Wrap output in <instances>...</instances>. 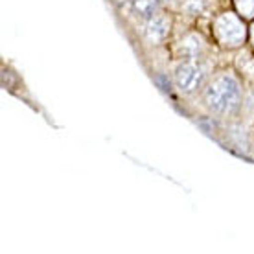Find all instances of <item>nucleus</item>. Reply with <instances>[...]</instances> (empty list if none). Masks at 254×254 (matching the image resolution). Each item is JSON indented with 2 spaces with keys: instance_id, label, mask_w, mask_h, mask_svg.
Listing matches in <instances>:
<instances>
[{
  "instance_id": "5",
  "label": "nucleus",
  "mask_w": 254,
  "mask_h": 254,
  "mask_svg": "<svg viewBox=\"0 0 254 254\" xmlns=\"http://www.w3.org/2000/svg\"><path fill=\"white\" fill-rule=\"evenodd\" d=\"M204 50V43L203 39L195 35V33H190V35H186L183 41H181V45H179V54L186 59H197L201 58V54Z\"/></svg>"
},
{
  "instance_id": "10",
  "label": "nucleus",
  "mask_w": 254,
  "mask_h": 254,
  "mask_svg": "<svg viewBox=\"0 0 254 254\" xmlns=\"http://www.w3.org/2000/svg\"><path fill=\"white\" fill-rule=\"evenodd\" d=\"M155 81H157V85L160 87V90H164V92H170V90H172V81H170V77L166 76V74H159V76L155 77Z\"/></svg>"
},
{
  "instance_id": "6",
  "label": "nucleus",
  "mask_w": 254,
  "mask_h": 254,
  "mask_svg": "<svg viewBox=\"0 0 254 254\" xmlns=\"http://www.w3.org/2000/svg\"><path fill=\"white\" fill-rule=\"evenodd\" d=\"M131 11L134 17L147 20L159 11V0H131Z\"/></svg>"
},
{
  "instance_id": "4",
  "label": "nucleus",
  "mask_w": 254,
  "mask_h": 254,
  "mask_svg": "<svg viewBox=\"0 0 254 254\" xmlns=\"http://www.w3.org/2000/svg\"><path fill=\"white\" fill-rule=\"evenodd\" d=\"M170 33V19L164 17V15H153L144 22L142 26V35L147 43H153V45H159L162 43Z\"/></svg>"
},
{
  "instance_id": "11",
  "label": "nucleus",
  "mask_w": 254,
  "mask_h": 254,
  "mask_svg": "<svg viewBox=\"0 0 254 254\" xmlns=\"http://www.w3.org/2000/svg\"><path fill=\"white\" fill-rule=\"evenodd\" d=\"M253 41H254V26H253Z\"/></svg>"
},
{
  "instance_id": "7",
  "label": "nucleus",
  "mask_w": 254,
  "mask_h": 254,
  "mask_svg": "<svg viewBox=\"0 0 254 254\" xmlns=\"http://www.w3.org/2000/svg\"><path fill=\"white\" fill-rule=\"evenodd\" d=\"M229 133H230V138H232V142H234L236 146L247 149V147H249V138H247V133H245V129H243V127L232 126Z\"/></svg>"
},
{
  "instance_id": "8",
  "label": "nucleus",
  "mask_w": 254,
  "mask_h": 254,
  "mask_svg": "<svg viewBox=\"0 0 254 254\" xmlns=\"http://www.w3.org/2000/svg\"><path fill=\"white\" fill-rule=\"evenodd\" d=\"M206 6V0H185V11H188L190 15H197V13H201Z\"/></svg>"
},
{
  "instance_id": "9",
  "label": "nucleus",
  "mask_w": 254,
  "mask_h": 254,
  "mask_svg": "<svg viewBox=\"0 0 254 254\" xmlns=\"http://www.w3.org/2000/svg\"><path fill=\"white\" fill-rule=\"evenodd\" d=\"M236 6L245 17H254V0H236Z\"/></svg>"
},
{
  "instance_id": "3",
  "label": "nucleus",
  "mask_w": 254,
  "mask_h": 254,
  "mask_svg": "<svg viewBox=\"0 0 254 254\" xmlns=\"http://www.w3.org/2000/svg\"><path fill=\"white\" fill-rule=\"evenodd\" d=\"M216 35L225 46H238L245 39V26L232 13L221 15L216 22Z\"/></svg>"
},
{
  "instance_id": "1",
  "label": "nucleus",
  "mask_w": 254,
  "mask_h": 254,
  "mask_svg": "<svg viewBox=\"0 0 254 254\" xmlns=\"http://www.w3.org/2000/svg\"><path fill=\"white\" fill-rule=\"evenodd\" d=\"M204 103L206 107L219 116L236 115L243 103L240 81L232 74H219L204 90Z\"/></svg>"
},
{
  "instance_id": "2",
  "label": "nucleus",
  "mask_w": 254,
  "mask_h": 254,
  "mask_svg": "<svg viewBox=\"0 0 254 254\" xmlns=\"http://www.w3.org/2000/svg\"><path fill=\"white\" fill-rule=\"evenodd\" d=\"M204 79H206V68L195 59H186L175 68V85L185 94L199 90L204 85Z\"/></svg>"
},
{
  "instance_id": "12",
  "label": "nucleus",
  "mask_w": 254,
  "mask_h": 254,
  "mask_svg": "<svg viewBox=\"0 0 254 254\" xmlns=\"http://www.w3.org/2000/svg\"><path fill=\"white\" fill-rule=\"evenodd\" d=\"M164 2H170V0H164Z\"/></svg>"
}]
</instances>
